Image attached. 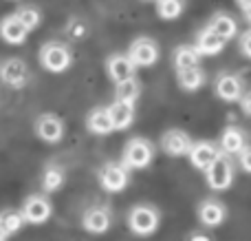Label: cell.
Returning a JSON list of instances; mask_svg holds the SVG:
<instances>
[{"label":"cell","instance_id":"cell-1","mask_svg":"<svg viewBox=\"0 0 251 241\" xmlns=\"http://www.w3.org/2000/svg\"><path fill=\"white\" fill-rule=\"evenodd\" d=\"M154 159V146L150 140L146 137H132L128 140V144L124 146V155H122V164L128 171H141L148 168Z\"/></svg>","mask_w":251,"mask_h":241},{"label":"cell","instance_id":"cell-2","mask_svg":"<svg viewBox=\"0 0 251 241\" xmlns=\"http://www.w3.org/2000/svg\"><path fill=\"white\" fill-rule=\"evenodd\" d=\"M159 224H161V215L154 206L139 204V206H134L132 211L128 212V226L139 237H150V235H154Z\"/></svg>","mask_w":251,"mask_h":241},{"label":"cell","instance_id":"cell-3","mask_svg":"<svg viewBox=\"0 0 251 241\" xmlns=\"http://www.w3.org/2000/svg\"><path fill=\"white\" fill-rule=\"evenodd\" d=\"M73 62V53L62 42H47L40 49V64L51 73H62Z\"/></svg>","mask_w":251,"mask_h":241},{"label":"cell","instance_id":"cell-4","mask_svg":"<svg viewBox=\"0 0 251 241\" xmlns=\"http://www.w3.org/2000/svg\"><path fill=\"white\" fill-rule=\"evenodd\" d=\"M100 184L106 193H122L130 181V173L122 162H106L97 173Z\"/></svg>","mask_w":251,"mask_h":241},{"label":"cell","instance_id":"cell-5","mask_svg":"<svg viewBox=\"0 0 251 241\" xmlns=\"http://www.w3.org/2000/svg\"><path fill=\"white\" fill-rule=\"evenodd\" d=\"M205 180L212 190H227L234 184V164L229 157L221 155L214 164L205 168Z\"/></svg>","mask_w":251,"mask_h":241},{"label":"cell","instance_id":"cell-6","mask_svg":"<svg viewBox=\"0 0 251 241\" xmlns=\"http://www.w3.org/2000/svg\"><path fill=\"white\" fill-rule=\"evenodd\" d=\"M128 60L132 62V66L137 69V66H152L159 62V44L154 42L152 38H137L132 44H130L128 49Z\"/></svg>","mask_w":251,"mask_h":241},{"label":"cell","instance_id":"cell-7","mask_svg":"<svg viewBox=\"0 0 251 241\" xmlns=\"http://www.w3.org/2000/svg\"><path fill=\"white\" fill-rule=\"evenodd\" d=\"M221 149H218L216 142H209V140H199V142H192L190 146V164L199 171H205L209 164H214L218 157H221Z\"/></svg>","mask_w":251,"mask_h":241},{"label":"cell","instance_id":"cell-8","mask_svg":"<svg viewBox=\"0 0 251 241\" xmlns=\"http://www.w3.org/2000/svg\"><path fill=\"white\" fill-rule=\"evenodd\" d=\"M51 212H53V206H51V202H49L44 195H31V197H26L20 215H22V219H25V224H35L38 226V224L49 221Z\"/></svg>","mask_w":251,"mask_h":241},{"label":"cell","instance_id":"cell-9","mask_svg":"<svg viewBox=\"0 0 251 241\" xmlns=\"http://www.w3.org/2000/svg\"><path fill=\"white\" fill-rule=\"evenodd\" d=\"M0 80L13 89H22L29 82V66L20 58H9L0 64Z\"/></svg>","mask_w":251,"mask_h":241},{"label":"cell","instance_id":"cell-10","mask_svg":"<svg viewBox=\"0 0 251 241\" xmlns=\"http://www.w3.org/2000/svg\"><path fill=\"white\" fill-rule=\"evenodd\" d=\"M82 226H84V230L91 235H104V233H108L110 226H113V212L106 206H93L84 212Z\"/></svg>","mask_w":251,"mask_h":241},{"label":"cell","instance_id":"cell-11","mask_svg":"<svg viewBox=\"0 0 251 241\" xmlns=\"http://www.w3.org/2000/svg\"><path fill=\"white\" fill-rule=\"evenodd\" d=\"M190 146H192L190 135L185 131H181V128H170L161 137V149L170 157H183V155H187L190 153Z\"/></svg>","mask_w":251,"mask_h":241},{"label":"cell","instance_id":"cell-12","mask_svg":"<svg viewBox=\"0 0 251 241\" xmlns=\"http://www.w3.org/2000/svg\"><path fill=\"white\" fill-rule=\"evenodd\" d=\"M35 133H38V137L42 142L55 144V142H60L64 137V122L53 113H44L35 120Z\"/></svg>","mask_w":251,"mask_h":241},{"label":"cell","instance_id":"cell-13","mask_svg":"<svg viewBox=\"0 0 251 241\" xmlns=\"http://www.w3.org/2000/svg\"><path fill=\"white\" fill-rule=\"evenodd\" d=\"M214 91L223 102H240L243 97V80L234 73H221L214 82Z\"/></svg>","mask_w":251,"mask_h":241},{"label":"cell","instance_id":"cell-14","mask_svg":"<svg viewBox=\"0 0 251 241\" xmlns=\"http://www.w3.org/2000/svg\"><path fill=\"white\" fill-rule=\"evenodd\" d=\"M205 27H207L214 35H218V38H221L225 44L238 35V22H236L234 16H229V13H225V11L214 13Z\"/></svg>","mask_w":251,"mask_h":241},{"label":"cell","instance_id":"cell-15","mask_svg":"<svg viewBox=\"0 0 251 241\" xmlns=\"http://www.w3.org/2000/svg\"><path fill=\"white\" fill-rule=\"evenodd\" d=\"M106 73H108V78L113 80L115 84H119V82H126V80L134 78V66H132V62L128 60L126 53H113V56H108V60H106Z\"/></svg>","mask_w":251,"mask_h":241},{"label":"cell","instance_id":"cell-16","mask_svg":"<svg viewBox=\"0 0 251 241\" xmlns=\"http://www.w3.org/2000/svg\"><path fill=\"white\" fill-rule=\"evenodd\" d=\"M227 217V208L223 206L218 199H203L199 204V221L207 228H216L225 221Z\"/></svg>","mask_w":251,"mask_h":241},{"label":"cell","instance_id":"cell-17","mask_svg":"<svg viewBox=\"0 0 251 241\" xmlns=\"http://www.w3.org/2000/svg\"><path fill=\"white\" fill-rule=\"evenodd\" d=\"M108 109L110 122H113V131H126L130 124L134 122V104H128V102H119L115 100Z\"/></svg>","mask_w":251,"mask_h":241},{"label":"cell","instance_id":"cell-18","mask_svg":"<svg viewBox=\"0 0 251 241\" xmlns=\"http://www.w3.org/2000/svg\"><path fill=\"white\" fill-rule=\"evenodd\" d=\"M245 146H247V137H245L243 128L227 126L225 131H223L221 144H218L221 153H225V155H240V151H243Z\"/></svg>","mask_w":251,"mask_h":241},{"label":"cell","instance_id":"cell-19","mask_svg":"<svg viewBox=\"0 0 251 241\" xmlns=\"http://www.w3.org/2000/svg\"><path fill=\"white\" fill-rule=\"evenodd\" d=\"M26 35H29V31L25 29V25L13 13L2 18V22H0V38L7 44H22L26 40Z\"/></svg>","mask_w":251,"mask_h":241},{"label":"cell","instance_id":"cell-20","mask_svg":"<svg viewBox=\"0 0 251 241\" xmlns=\"http://www.w3.org/2000/svg\"><path fill=\"white\" fill-rule=\"evenodd\" d=\"M86 128L93 135H110L113 133V122L106 106H95L91 113L86 115Z\"/></svg>","mask_w":251,"mask_h":241},{"label":"cell","instance_id":"cell-21","mask_svg":"<svg viewBox=\"0 0 251 241\" xmlns=\"http://www.w3.org/2000/svg\"><path fill=\"white\" fill-rule=\"evenodd\" d=\"M194 49L199 51L201 58H203V56H216V53H221L223 49H225V42H223L218 35H214L207 27H203V29L196 33Z\"/></svg>","mask_w":251,"mask_h":241},{"label":"cell","instance_id":"cell-22","mask_svg":"<svg viewBox=\"0 0 251 241\" xmlns=\"http://www.w3.org/2000/svg\"><path fill=\"white\" fill-rule=\"evenodd\" d=\"M172 62L176 71H185V69H194L201 64V56L194 49V44H181L174 49L172 53Z\"/></svg>","mask_w":251,"mask_h":241},{"label":"cell","instance_id":"cell-23","mask_svg":"<svg viewBox=\"0 0 251 241\" xmlns=\"http://www.w3.org/2000/svg\"><path fill=\"white\" fill-rule=\"evenodd\" d=\"M176 82L183 91H199L205 84V71L201 66H194V69H185V71H176Z\"/></svg>","mask_w":251,"mask_h":241},{"label":"cell","instance_id":"cell-24","mask_svg":"<svg viewBox=\"0 0 251 241\" xmlns=\"http://www.w3.org/2000/svg\"><path fill=\"white\" fill-rule=\"evenodd\" d=\"M154 9H156V16L161 20H176V18L183 16L185 11V0H154Z\"/></svg>","mask_w":251,"mask_h":241},{"label":"cell","instance_id":"cell-25","mask_svg":"<svg viewBox=\"0 0 251 241\" xmlns=\"http://www.w3.org/2000/svg\"><path fill=\"white\" fill-rule=\"evenodd\" d=\"M139 95H141V84L137 82V78H130V80H126V82L115 84V100L134 104Z\"/></svg>","mask_w":251,"mask_h":241},{"label":"cell","instance_id":"cell-26","mask_svg":"<svg viewBox=\"0 0 251 241\" xmlns=\"http://www.w3.org/2000/svg\"><path fill=\"white\" fill-rule=\"evenodd\" d=\"M64 186V171L60 166H47L42 173V188L47 193H55Z\"/></svg>","mask_w":251,"mask_h":241},{"label":"cell","instance_id":"cell-27","mask_svg":"<svg viewBox=\"0 0 251 241\" xmlns=\"http://www.w3.org/2000/svg\"><path fill=\"white\" fill-rule=\"evenodd\" d=\"M13 16L18 18V20L25 25V29L26 31H33V29H38L40 27V20H42V16H40V11L35 7H20Z\"/></svg>","mask_w":251,"mask_h":241},{"label":"cell","instance_id":"cell-28","mask_svg":"<svg viewBox=\"0 0 251 241\" xmlns=\"http://www.w3.org/2000/svg\"><path fill=\"white\" fill-rule=\"evenodd\" d=\"M0 226H2V230H4V235H13V233H18V230L25 226V219H22V215L20 212H16V211H7V212H2L0 215Z\"/></svg>","mask_w":251,"mask_h":241},{"label":"cell","instance_id":"cell-29","mask_svg":"<svg viewBox=\"0 0 251 241\" xmlns=\"http://www.w3.org/2000/svg\"><path fill=\"white\" fill-rule=\"evenodd\" d=\"M86 35H88V27H86V22L84 20L73 18V20L66 25V38L73 40V42H82Z\"/></svg>","mask_w":251,"mask_h":241},{"label":"cell","instance_id":"cell-30","mask_svg":"<svg viewBox=\"0 0 251 241\" xmlns=\"http://www.w3.org/2000/svg\"><path fill=\"white\" fill-rule=\"evenodd\" d=\"M238 159H240V168H243L245 173H251V144L240 151Z\"/></svg>","mask_w":251,"mask_h":241},{"label":"cell","instance_id":"cell-31","mask_svg":"<svg viewBox=\"0 0 251 241\" xmlns=\"http://www.w3.org/2000/svg\"><path fill=\"white\" fill-rule=\"evenodd\" d=\"M238 44H240V51H243L245 56H247L249 60H251V29H247L245 33H240Z\"/></svg>","mask_w":251,"mask_h":241},{"label":"cell","instance_id":"cell-32","mask_svg":"<svg viewBox=\"0 0 251 241\" xmlns=\"http://www.w3.org/2000/svg\"><path fill=\"white\" fill-rule=\"evenodd\" d=\"M240 106H243V111L251 118V91L243 93V97H240Z\"/></svg>","mask_w":251,"mask_h":241},{"label":"cell","instance_id":"cell-33","mask_svg":"<svg viewBox=\"0 0 251 241\" xmlns=\"http://www.w3.org/2000/svg\"><path fill=\"white\" fill-rule=\"evenodd\" d=\"M187 241H212L207 237V235H203V233H194V235H190V239Z\"/></svg>","mask_w":251,"mask_h":241},{"label":"cell","instance_id":"cell-34","mask_svg":"<svg viewBox=\"0 0 251 241\" xmlns=\"http://www.w3.org/2000/svg\"><path fill=\"white\" fill-rule=\"evenodd\" d=\"M236 4H238L240 9H247V7H251V0H236Z\"/></svg>","mask_w":251,"mask_h":241},{"label":"cell","instance_id":"cell-35","mask_svg":"<svg viewBox=\"0 0 251 241\" xmlns=\"http://www.w3.org/2000/svg\"><path fill=\"white\" fill-rule=\"evenodd\" d=\"M243 18H245V20H247V22H249V25H251V7H247V9H243Z\"/></svg>","mask_w":251,"mask_h":241},{"label":"cell","instance_id":"cell-36","mask_svg":"<svg viewBox=\"0 0 251 241\" xmlns=\"http://www.w3.org/2000/svg\"><path fill=\"white\" fill-rule=\"evenodd\" d=\"M7 239V235H4V230H2V226H0V241H4Z\"/></svg>","mask_w":251,"mask_h":241}]
</instances>
